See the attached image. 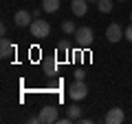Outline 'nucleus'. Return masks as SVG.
Returning a JSON list of instances; mask_svg holds the SVG:
<instances>
[{"instance_id": "9b49d317", "label": "nucleus", "mask_w": 132, "mask_h": 124, "mask_svg": "<svg viewBox=\"0 0 132 124\" xmlns=\"http://www.w3.org/2000/svg\"><path fill=\"white\" fill-rule=\"evenodd\" d=\"M42 9L46 13H53V11L60 9V0H42Z\"/></svg>"}, {"instance_id": "6ab92c4d", "label": "nucleus", "mask_w": 132, "mask_h": 124, "mask_svg": "<svg viewBox=\"0 0 132 124\" xmlns=\"http://www.w3.org/2000/svg\"><path fill=\"white\" fill-rule=\"evenodd\" d=\"M130 20H132V13H130Z\"/></svg>"}, {"instance_id": "6e6552de", "label": "nucleus", "mask_w": 132, "mask_h": 124, "mask_svg": "<svg viewBox=\"0 0 132 124\" xmlns=\"http://www.w3.org/2000/svg\"><path fill=\"white\" fill-rule=\"evenodd\" d=\"M13 22L18 24V27H29V24H31V13H29V11H24V9L15 11V16H13Z\"/></svg>"}, {"instance_id": "4468645a", "label": "nucleus", "mask_w": 132, "mask_h": 124, "mask_svg": "<svg viewBox=\"0 0 132 124\" xmlns=\"http://www.w3.org/2000/svg\"><path fill=\"white\" fill-rule=\"evenodd\" d=\"M62 31H64L66 36H71V33H75V31H77V27L71 22V20H64V22H62Z\"/></svg>"}, {"instance_id": "aec40b11", "label": "nucleus", "mask_w": 132, "mask_h": 124, "mask_svg": "<svg viewBox=\"0 0 132 124\" xmlns=\"http://www.w3.org/2000/svg\"><path fill=\"white\" fill-rule=\"evenodd\" d=\"M88 2H90V0H88ZM95 2H97V0H95Z\"/></svg>"}, {"instance_id": "7ed1b4c3", "label": "nucleus", "mask_w": 132, "mask_h": 124, "mask_svg": "<svg viewBox=\"0 0 132 124\" xmlns=\"http://www.w3.org/2000/svg\"><path fill=\"white\" fill-rule=\"evenodd\" d=\"M68 95L71 100H84L88 95V86L84 84V80H75L71 86H68Z\"/></svg>"}, {"instance_id": "20e7f679", "label": "nucleus", "mask_w": 132, "mask_h": 124, "mask_svg": "<svg viewBox=\"0 0 132 124\" xmlns=\"http://www.w3.org/2000/svg\"><path fill=\"white\" fill-rule=\"evenodd\" d=\"M40 124H53V122H57V106H53V104H46V106H42V111H40Z\"/></svg>"}, {"instance_id": "1a4fd4ad", "label": "nucleus", "mask_w": 132, "mask_h": 124, "mask_svg": "<svg viewBox=\"0 0 132 124\" xmlns=\"http://www.w3.org/2000/svg\"><path fill=\"white\" fill-rule=\"evenodd\" d=\"M13 53H15V47H13V44H11L7 38H2V40H0V56H2V60L11 58Z\"/></svg>"}, {"instance_id": "f8f14e48", "label": "nucleus", "mask_w": 132, "mask_h": 124, "mask_svg": "<svg viewBox=\"0 0 132 124\" xmlns=\"http://www.w3.org/2000/svg\"><path fill=\"white\" fill-rule=\"evenodd\" d=\"M97 7L101 13H110L112 11V0H97Z\"/></svg>"}, {"instance_id": "f03ea898", "label": "nucleus", "mask_w": 132, "mask_h": 124, "mask_svg": "<svg viewBox=\"0 0 132 124\" xmlns=\"http://www.w3.org/2000/svg\"><path fill=\"white\" fill-rule=\"evenodd\" d=\"M93 29L90 27H77V31H75V40H77V47H81V49H86V47H90L93 44Z\"/></svg>"}, {"instance_id": "2eb2a0df", "label": "nucleus", "mask_w": 132, "mask_h": 124, "mask_svg": "<svg viewBox=\"0 0 132 124\" xmlns=\"http://www.w3.org/2000/svg\"><path fill=\"white\" fill-rule=\"evenodd\" d=\"M68 47H71V44H68V42H66V40H62V42H57V51H60V53H68Z\"/></svg>"}, {"instance_id": "39448f33", "label": "nucleus", "mask_w": 132, "mask_h": 124, "mask_svg": "<svg viewBox=\"0 0 132 124\" xmlns=\"http://www.w3.org/2000/svg\"><path fill=\"white\" fill-rule=\"evenodd\" d=\"M106 38H108V42H119L121 38H126V29H123L121 24L112 22L108 29H106Z\"/></svg>"}, {"instance_id": "f257e3e1", "label": "nucleus", "mask_w": 132, "mask_h": 124, "mask_svg": "<svg viewBox=\"0 0 132 124\" xmlns=\"http://www.w3.org/2000/svg\"><path fill=\"white\" fill-rule=\"evenodd\" d=\"M29 27H31V36H35V38H48L51 36V24L46 20H42V18L33 20Z\"/></svg>"}, {"instance_id": "9d476101", "label": "nucleus", "mask_w": 132, "mask_h": 124, "mask_svg": "<svg viewBox=\"0 0 132 124\" xmlns=\"http://www.w3.org/2000/svg\"><path fill=\"white\" fill-rule=\"evenodd\" d=\"M42 71H44L46 78H53L57 73V60H55V58H53V60H44L42 62Z\"/></svg>"}, {"instance_id": "ddd939ff", "label": "nucleus", "mask_w": 132, "mask_h": 124, "mask_svg": "<svg viewBox=\"0 0 132 124\" xmlns=\"http://www.w3.org/2000/svg\"><path fill=\"white\" fill-rule=\"evenodd\" d=\"M66 115H68L71 120H79V118H81V109H79V106H75V104H73V106H68Z\"/></svg>"}, {"instance_id": "f3484780", "label": "nucleus", "mask_w": 132, "mask_h": 124, "mask_svg": "<svg viewBox=\"0 0 132 124\" xmlns=\"http://www.w3.org/2000/svg\"><path fill=\"white\" fill-rule=\"evenodd\" d=\"M126 38H128V40H130V42H132V24H130V27L126 29Z\"/></svg>"}, {"instance_id": "423d86ee", "label": "nucleus", "mask_w": 132, "mask_h": 124, "mask_svg": "<svg viewBox=\"0 0 132 124\" xmlns=\"http://www.w3.org/2000/svg\"><path fill=\"white\" fill-rule=\"evenodd\" d=\"M123 120H126V113H123V111L117 106V109H110L108 113H106L104 122H106V124H121Z\"/></svg>"}, {"instance_id": "0eeeda50", "label": "nucleus", "mask_w": 132, "mask_h": 124, "mask_svg": "<svg viewBox=\"0 0 132 124\" xmlns=\"http://www.w3.org/2000/svg\"><path fill=\"white\" fill-rule=\"evenodd\" d=\"M71 9H73V13L75 16H86L88 13V0H73L71 2Z\"/></svg>"}, {"instance_id": "a211bd4d", "label": "nucleus", "mask_w": 132, "mask_h": 124, "mask_svg": "<svg viewBox=\"0 0 132 124\" xmlns=\"http://www.w3.org/2000/svg\"><path fill=\"white\" fill-rule=\"evenodd\" d=\"M119 2H126V0H119Z\"/></svg>"}, {"instance_id": "dca6fc26", "label": "nucleus", "mask_w": 132, "mask_h": 124, "mask_svg": "<svg viewBox=\"0 0 132 124\" xmlns=\"http://www.w3.org/2000/svg\"><path fill=\"white\" fill-rule=\"evenodd\" d=\"M84 75H86L84 69H77V71H75V80H84Z\"/></svg>"}]
</instances>
